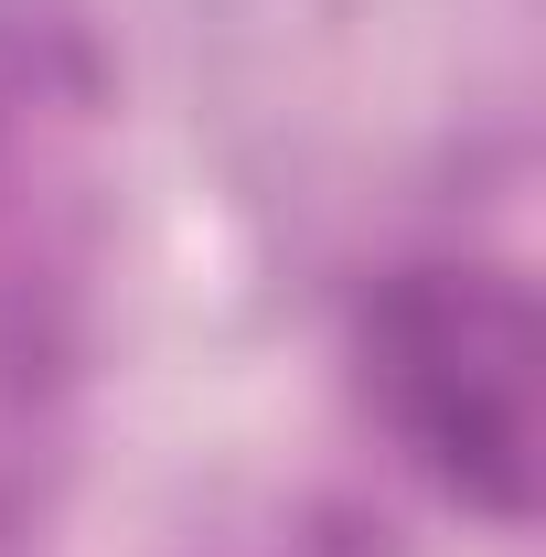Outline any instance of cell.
<instances>
[{
  "instance_id": "1",
  "label": "cell",
  "mask_w": 546,
  "mask_h": 557,
  "mask_svg": "<svg viewBox=\"0 0 546 557\" xmlns=\"http://www.w3.org/2000/svg\"><path fill=\"white\" fill-rule=\"evenodd\" d=\"M536 300L504 269H408L364 311V375L429 483L472 515H536Z\"/></svg>"
}]
</instances>
